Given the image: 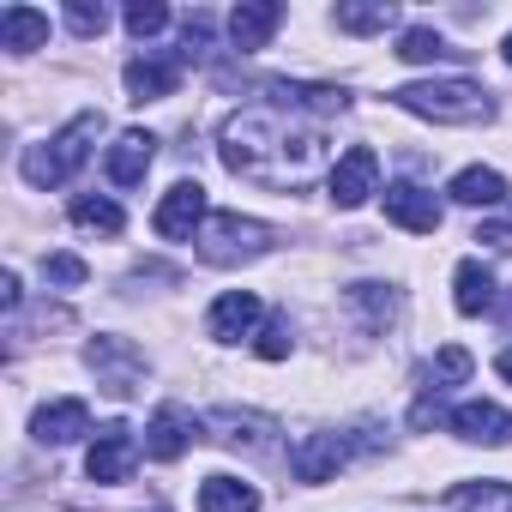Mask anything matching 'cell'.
Masks as SVG:
<instances>
[{
    "instance_id": "1",
    "label": "cell",
    "mask_w": 512,
    "mask_h": 512,
    "mask_svg": "<svg viewBox=\"0 0 512 512\" xmlns=\"http://www.w3.org/2000/svg\"><path fill=\"white\" fill-rule=\"evenodd\" d=\"M217 157L229 175L241 181H260L272 193H290V187H308L326 163V133L308 127L296 109H278V103H247L223 121L217 133Z\"/></svg>"
},
{
    "instance_id": "2",
    "label": "cell",
    "mask_w": 512,
    "mask_h": 512,
    "mask_svg": "<svg viewBox=\"0 0 512 512\" xmlns=\"http://www.w3.org/2000/svg\"><path fill=\"white\" fill-rule=\"evenodd\" d=\"M392 103L404 115H422V121H440V127H482L494 121V97L470 79H428V85H398Z\"/></svg>"
},
{
    "instance_id": "3",
    "label": "cell",
    "mask_w": 512,
    "mask_h": 512,
    "mask_svg": "<svg viewBox=\"0 0 512 512\" xmlns=\"http://www.w3.org/2000/svg\"><path fill=\"white\" fill-rule=\"evenodd\" d=\"M103 139V115L97 109H85V115H73L55 139H43V145H31L25 157H19V169H25V181L31 187H67L79 169H85V157H91V145Z\"/></svg>"
},
{
    "instance_id": "4",
    "label": "cell",
    "mask_w": 512,
    "mask_h": 512,
    "mask_svg": "<svg viewBox=\"0 0 512 512\" xmlns=\"http://www.w3.org/2000/svg\"><path fill=\"white\" fill-rule=\"evenodd\" d=\"M193 247H199L205 266H247V260H260V253L272 247V229L260 217H241V211H211L199 223Z\"/></svg>"
},
{
    "instance_id": "5",
    "label": "cell",
    "mask_w": 512,
    "mask_h": 512,
    "mask_svg": "<svg viewBox=\"0 0 512 512\" xmlns=\"http://www.w3.org/2000/svg\"><path fill=\"white\" fill-rule=\"evenodd\" d=\"M91 368H97V386L109 398H133L145 386V356L127 344V338H97L91 344Z\"/></svg>"
},
{
    "instance_id": "6",
    "label": "cell",
    "mask_w": 512,
    "mask_h": 512,
    "mask_svg": "<svg viewBox=\"0 0 512 512\" xmlns=\"http://www.w3.org/2000/svg\"><path fill=\"white\" fill-rule=\"evenodd\" d=\"M205 217H211V211H205V187H199V181H175V187L163 193V205H157L151 229H157L163 241H193Z\"/></svg>"
},
{
    "instance_id": "7",
    "label": "cell",
    "mask_w": 512,
    "mask_h": 512,
    "mask_svg": "<svg viewBox=\"0 0 512 512\" xmlns=\"http://www.w3.org/2000/svg\"><path fill=\"white\" fill-rule=\"evenodd\" d=\"M350 452H356L350 434H308V440H296L290 470H296L302 482H332V476L350 464Z\"/></svg>"
},
{
    "instance_id": "8",
    "label": "cell",
    "mask_w": 512,
    "mask_h": 512,
    "mask_svg": "<svg viewBox=\"0 0 512 512\" xmlns=\"http://www.w3.org/2000/svg\"><path fill=\"white\" fill-rule=\"evenodd\" d=\"M374 187H380V157H374V145L344 151L338 169H332V205H338V211H356Z\"/></svg>"
},
{
    "instance_id": "9",
    "label": "cell",
    "mask_w": 512,
    "mask_h": 512,
    "mask_svg": "<svg viewBox=\"0 0 512 512\" xmlns=\"http://www.w3.org/2000/svg\"><path fill=\"white\" fill-rule=\"evenodd\" d=\"M205 428H211L223 446H235V452H272V434H278V422L260 416V410H211Z\"/></svg>"
},
{
    "instance_id": "10",
    "label": "cell",
    "mask_w": 512,
    "mask_h": 512,
    "mask_svg": "<svg viewBox=\"0 0 512 512\" xmlns=\"http://www.w3.org/2000/svg\"><path fill=\"white\" fill-rule=\"evenodd\" d=\"M386 217H392L398 229H410V235H434L446 211H440V199L422 193L416 181H392V187H386Z\"/></svg>"
},
{
    "instance_id": "11",
    "label": "cell",
    "mask_w": 512,
    "mask_h": 512,
    "mask_svg": "<svg viewBox=\"0 0 512 512\" xmlns=\"http://www.w3.org/2000/svg\"><path fill=\"white\" fill-rule=\"evenodd\" d=\"M193 434H199L193 410H181V404H163V410L145 422V452H151L157 464H175V458L193 446Z\"/></svg>"
},
{
    "instance_id": "12",
    "label": "cell",
    "mask_w": 512,
    "mask_h": 512,
    "mask_svg": "<svg viewBox=\"0 0 512 512\" xmlns=\"http://www.w3.org/2000/svg\"><path fill=\"white\" fill-rule=\"evenodd\" d=\"M133 458H139V446H133V428H127V422H109V428L91 440V458H85V470H91V482H127Z\"/></svg>"
},
{
    "instance_id": "13",
    "label": "cell",
    "mask_w": 512,
    "mask_h": 512,
    "mask_svg": "<svg viewBox=\"0 0 512 512\" xmlns=\"http://www.w3.org/2000/svg\"><path fill=\"white\" fill-rule=\"evenodd\" d=\"M31 434H37L43 446H73L79 434H91L85 398H55V404H43V410L31 416Z\"/></svg>"
},
{
    "instance_id": "14",
    "label": "cell",
    "mask_w": 512,
    "mask_h": 512,
    "mask_svg": "<svg viewBox=\"0 0 512 512\" xmlns=\"http://www.w3.org/2000/svg\"><path fill=\"white\" fill-rule=\"evenodd\" d=\"M278 25H284V7H278V0H241V7L229 13V37H235V49H241V55L266 49Z\"/></svg>"
},
{
    "instance_id": "15",
    "label": "cell",
    "mask_w": 512,
    "mask_h": 512,
    "mask_svg": "<svg viewBox=\"0 0 512 512\" xmlns=\"http://www.w3.org/2000/svg\"><path fill=\"white\" fill-rule=\"evenodd\" d=\"M127 97L133 103H163V97H175V85H181V61H163V55H139V61H127Z\"/></svg>"
},
{
    "instance_id": "16",
    "label": "cell",
    "mask_w": 512,
    "mask_h": 512,
    "mask_svg": "<svg viewBox=\"0 0 512 512\" xmlns=\"http://www.w3.org/2000/svg\"><path fill=\"white\" fill-rule=\"evenodd\" d=\"M151 163H157V139H151L145 127H133V133H121V139L109 145V181H115V187H139V181L151 175Z\"/></svg>"
},
{
    "instance_id": "17",
    "label": "cell",
    "mask_w": 512,
    "mask_h": 512,
    "mask_svg": "<svg viewBox=\"0 0 512 512\" xmlns=\"http://www.w3.org/2000/svg\"><path fill=\"white\" fill-rule=\"evenodd\" d=\"M452 434L458 440H470V446H506L512 440V416L500 410V404H458L452 410Z\"/></svg>"
},
{
    "instance_id": "18",
    "label": "cell",
    "mask_w": 512,
    "mask_h": 512,
    "mask_svg": "<svg viewBox=\"0 0 512 512\" xmlns=\"http://www.w3.org/2000/svg\"><path fill=\"white\" fill-rule=\"evenodd\" d=\"M205 326H211L217 344H241L253 326H260V296H253V290H229V296H217Z\"/></svg>"
},
{
    "instance_id": "19",
    "label": "cell",
    "mask_w": 512,
    "mask_h": 512,
    "mask_svg": "<svg viewBox=\"0 0 512 512\" xmlns=\"http://www.w3.org/2000/svg\"><path fill=\"white\" fill-rule=\"evenodd\" d=\"M43 43H49V13H37V7H7L0 13V49L31 55Z\"/></svg>"
},
{
    "instance_id": "20",
    "label": "cell",
    "mask_w": 512,
    "mask_h": 512,
    "mask_svg": "<svg viewBox=\"0 0 512 512\" xmlns=\"http://www.w3.org/2000/svg\"><path fill=\"white\" fill-rule=\"evenodd\" d=\"M470 49H452L440 31H428V25H410L404 37H398V61L404 67H434V61H464Z\"/></svg>"
},
{
    "instance_id": "21",
    "label": "cell",
    "mask_w": 512,
    "mask_h": 512,
    "mask_svg": "<svg viewBox=\"0 0 512 512\" xmlns=\"http://www.w3.org/2000/svg\"><path fill=\"white\" fill-rule=\"evenodd\" d=\"M199 512H260V494H253V482H235V476H205Z\"/></svg>"
},
{
    "instance_id": "22",
    "label": "cell",
    "mask_w": 512,
    "mask_h": 512,
    "mask_svg": "<svg viewBox=\"0 0 512 512\" xmlns=\"http://www.w3.org/2000/svg\"><path fill=\"white\" fill-rule=\"evenodd\" d=\"M452 284H458V290H452L458 314H470V320H476V314H488V308H494V272H488L482 260H464Z\"/></svg>"
},
{
    "instance_id": "23",
    "label": "cell",
    "mask_w": 512,
    "mask_h": 512,
    "mask_svg": "<svg viewBox=\"0 0 512 512\" xmlns=\"http://www.w3.org/2000/svg\"><path fill=\"white\" fill-rule=\"evenodd\" d=\"M350 308L368 320V332L398 326V290H386V284H350Z\"/></svg>"
},
{
    "instance_id": "24",
    "label": "cell",
    "mask_w": 512,
    "mask_h": 512,
    "mask_svg": "<svg viewBox=\"0 0 512 512\" xmlns=\"http://www.w3.org/2000/svg\"><path fill=\"white\" fill-rule=\"evenodd\" d=\"M452 199L458 205H500L506 199V175L500 169H458L452 175Z\"/></svg>"
},
{
    "instance_id": "25",
    "label": "cell",
    "mask_w": 512,
    "mask_h": 512,
    "mask_svg": "<svg viewBox=\"0 0 512 512\" xmlns=\"http://www.w3.org/2000/svg\"><path fill=\"white\" fill-rule=\"evenodd\" d=\"M67 217H73L79 229H91V235H121V229H127L121 205H115V199H103V193H97V199H91V193H79V199L67 205Z\"/></svg>"
},
{
    "instance_id": "26",
    "label": "cell",
    "mask_w": 512,
    "mask_h": 512,
    "mask_svg": "<svg viewBox=\"0 0 512 512\" xmlns=\"http://www.w3.org/2000/svg\"><path fill=\"white\" fill-rule=\"evenodd\" d=\"M446 500L458 512H512V488L506 482H458Z\"/></svg>"
},
{
    "instance_id": "27",
    "label": "cell",
    "mask_w": 512,
    "mask_h": 512,
    "mask_svg": "<svg viewBox=\"0 0 512 512\" xmlns=\"http://www.w3.org/2000/svg\"><path fill=\"white\" fill-rule=\"evenodd\" d=\"M386 25H398V7H338V31H350V37H374V31H386Z\"/></svg>"
},
{
    "instance_id": "28",
    "label": "cell",
    "mask_w": 512,
    "mask_h": 512,
    "mask_svg": "<svg viewBox=\"0 0 512 512\" xmlns=\"http://www.w3.org/2000/svg\"><path fill=\"white\" fill-rule=\"evenodd\" d=\"M470 368H476V362H470V350L446 344V350L434 356V368H428V386H434V392H446V386H464V380H470Z\"/></svg>"
},
{
    "instance_id": "29",
    "label": "cell",
    "mask_w": 512,
    "mask_h": 512,
    "mask_svg": "<svg viewBox=\"0 0 512 512\" xmlns=\"http://www.w3.org/2000/svg\"><path fill=\"white\" fill-rule=\"evenodd\" d=\"M43 278H49V284H61V290H73V284H85V278H91V266L79 260V253H49V260H43Z\"/></svg>"
},
{
    "instance_id": "30",
    "label": "cell",
    "mask_w": 512,
    "mask_h": 512,
    "mask_svg": "<svg viewBox=\"0 0 512 512\" xmlns=\"http://www.w3.org/2000/svg\"><path fill=\"white\" fill-rule=\"evenodd\" d=\"M169 25V7H157V0H133V7H127V31L145 43V37H157Z\"/></svg>"
},
{
    "instance_id": "31",
    "label": "cell",
    "mask_w": 512,
    "mask_h": 512,
    "mask_svg": "<svg viewBox=\"0 0 512 512\" xmlns=\"http://www.w3.org/2000/svg\"><path fill=\"white\" fill-rule=\"evenodd\" d=\"M67 25L79 37H103L109 31V7H91V0H67Z\"/></svg>"
},
{
    "instance_id": "32",
    "label": "cell",
    "mask_w": 512,
    "mask_h": 512,
    "mask_svg": "<svg viewBox=\"0 0 512 512\" xmlns=\"http://www.w3.org/2000/svg\"><path fill=\"white\" fill-rule=\"evenodd\" d=\"M290 344H296V332H290V320L278 314V320H266V332H260V344H253V350H260L266 362H284V356H290Z\"/></svg>"
},
{
    "instance_id": "33",
    "label": "cell",
    "mask_w": 512,
    "mask_h": 512,
    "mask_svg": "<svg viewBox=\"0 0 512 512\" xmlns=\"http://www.w3.org/2000/svg\"><path fill=\"white\" fill-rule=\"evenodd\" d=\"M211 49V13H187L181 25V61H199Z\"/></svg>"
},
{
    "instance_id": "34",
    "label": "cell",
    "mask_w": 512,
    "mask_h": 512,
    "mask_svg": "<svg viewBox=\"0 0 512 512\" xmlns=\"http://www.w3.org/2000/svg\"><path fill=\"white\" fill-rule=\"evenodd\" d=\"M476 241H500V247H512V223H488Z\"/></svg>"
},
{
    "instance_id": "35",
    "label": "cell",
    "mask_w": 512,
    "mask_h": 512,
    "mask_svg": "<svg viewBox=\"0 0 512 512\" xmlns=\"http://www.w3.org/2000/svg\"><path fill=\"white\" fill-rule=\"evenodd\" d=\"M494 368H500V380L512 386V350H500V362H494Z\"/></svg>"
},
{
    "instance_id": "36",
    "label": "cell",
    "mask_w": 512,
    "mask_h": 512,
    "mask_svg": "<svg viewBox=\"0 0 512 512\" xmlns=\"http://www.w3.org/2000/svg\"><path fill=\"white\" fill-rule=\"evenodd\" d=\"M506 67H512V37H506Z\"/></svg>"
},
{
    "instance_id": "37",
    "label": "cell",
    "mask_w": 512,
    "mask_h": 512,
    "mask_svg": "<svg viewBox=\"0 0 512 512\" xmlns=\"http://www.w3.org/2000/svg\"><path fill=\"white\" fill-rule=\"evenodd\" d=\"M157 512H163V506H157Z\"/></svg>"
}]
</instances>
